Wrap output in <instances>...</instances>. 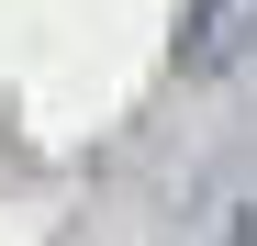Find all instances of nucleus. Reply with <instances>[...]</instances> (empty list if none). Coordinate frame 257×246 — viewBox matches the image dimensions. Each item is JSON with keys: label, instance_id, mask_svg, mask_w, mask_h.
I'll use <instances>...</instances> for the list:
<instances>
[{"label": "nucleus", "instance_id": "nucleus-1", "mask_svg": "<svg viewBox=\"0 0 257 246\" xmlns=\"http://www.w3.org/2000/svg\"><path fill=\"white\" fill-rule=\"evenodd\" d=\"M257 56V0H190V34H179V67L190 78H224Z\"/></svg>", "mask_w": 257, "mask_h": 246}, {"label": "nucleus", "instance_id": "nucleus-2", "mask_svg": "<svg viewBox=\"0 0 257 246\" xmlns=\"http://www.w3.org/2000/svg\"><path fill=\"white\" fill-rule=\"evenodd\" d=\"M224 246H257V201H246V213H235V235H224Z\"/></svg>", "mask_w": 257, "mask_h": 246}]
</instances>
